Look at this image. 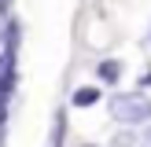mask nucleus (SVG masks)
<instances>
[{
    "label": "nucleus",
    "instance_id": "1",
    "mask_svg": "<svg viewBox=\"0 0 151 147\" xmlns=\"http://www.w3.org/2000/svg\"><path fill=\"white\" fill-rule=\"evenodd\" d=\"M107 114L114 118L118 125L125 129H137V125H147L151 121V96L133 88V92H114L107 99Z\"/></svg>",
    "mask_w": 151,
    "mask_h": 147
},
{
    "label": "nucleus",
    "instance_id": "2",
    "mask_svg": "<svg viewBox=\"0 0 151 147\" xmlns=\"http://www.w3.org/2000/svg\"><path fill=\"white\" fill-rule=\"evenodd\" d=\"M122 59H100L96 63V85H118L122 81Z\"/></svg>",
    "mask_w": 151,
    "mask_h": 147
},
{
    "label": "nucleus",
    "instance_id": "3",
    "mask_svg": "<svg viewBox=\"0 0 151 147\" xmlns=\"http://www.w3.org/2000/svg\"><path fill=\"white\" fill-rule=\"evenodd\" d=\"M100 99H103V88H100V85H81V88H74L70 107H74V110H85V107H96Z\"/></svg>",
    "mask_w": 151,
    "mask_h": 147
},
{
    "label": "nucleus",
    "instance_id": "4",
    "mask_svg": "<svg viewBox=\"0 0 151 147\" xmlns=\"http://www.w3.org/2000/svg\"><path fill=\"white\" fill-rule=\"evenodd\" d=\"M44 147H66V110H55L52 132H48V143H44Z\"/></svg>",
    "mask_w": 151,
    "mask_h": 147
},
{
    "label": "nucleus",
    "instance_id": "5",
    "mask_svg": "<svg viewBox=\"0 0 151 147\" xmlns=\"http://www.w3.org/2000/svg\"><path fill=\"white\" fill-rule=\"evenodd\" d=\"M111 147H137V132H133V129H122V132L114 136V143H111Z\"/></svg>",
    "mask_w": 151,
    "mask_h": 147
},
{
    "label": "nucleus",
    "instance_id": "6",
    "mask_svg": "<svg viewBox=\"0 0 151 147\" xmlns=\"http://www.w3.org/2000/svg\"><path fill=\"white\" fill-rule=\"evenodd\" d=\"M137 147H151V121L144 125V132L137 136Z\"/></svg>",
    "mask_w": 151,
    "mask_h": 147
},
{
    "label": "nucleus",
    "instance_id": "7",
    "mask_svg": "<svg viewBox=\"0 0 151 147\" xmlns=\"http://www.w3.org/2000/svg\"><path fill=\"white\" fill-rule=\"evenodd\" d=\"M140 92H147V96H151V70L140 74Z\"/></svg>",
    "mask_w": 151,
    "mask_h": 147
},
{
    "label": "nucleus",
    "instance_id": "8",
    "mask_svg": "<svg viewBox=\"0 0 151 147\" xmlns=\"http://www.w3.org/2000/svg\"><path fill=\"white\" fill-rule=\"evenodd\" d=\"M78 147H100V143H78Z\"/></svg>",
    "mask_w": 151,
    "mask_h": 147
},
{
    "label": "nucleus",
    "instance_id": "9",
    "mask_svg": "<svg viewBox=\"0 0 151 147\" xmlns=\"http://www.w3.org/2000/svg\"><path fill=\"white\" fill-rule=\"evenodd\" d=\"M147 44H151V33H147Z\"/></svg>",
    "mask_w": 151,
    "mask_h": 147
}]
</instances>
